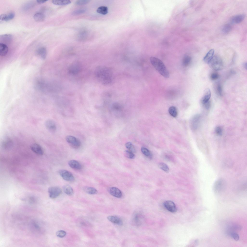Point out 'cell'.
I'll return each instance as SVG.
<instances>
[{
	"label": "cell",
	"instance_id": "obj_1",
	"mask_svg": "<svg viewBox=\"0 0 247 247\" xmlns=\"http://www.w3.org/2000/svg\"><path fill=\"white\" fill-rule=\"evenodd\" d=\"M94 73L96 78L103 85H109L113 82L114 75L108 67L103 66H98L96 68Z\"/></svg>",
	"mask_w": 247,
	"mask_h": 247
},
{
	"label": "cell",
	"instance_id": "obj_2",
	"mask_svg": "<svg viewBox=\"0 0 247 247\" xmlns=\"http://www.w3.org/2000/svg\"><path fill=\"white\" fill-rule=\"evenodd\" d=\"M150 60L152 65L160 75L165 78L169 77V72L161 61L154 57H151Z\"/></svg>",
	"mask_w": 247,
	"mask_h": 247
},
{
	"label": "cell",
	"instance_id": "obj_3",
	"mask_svg": "<svg viewBox=\"0 0 247 247\" xmlns=\"http://www.w3.org/2000/svg\"><path fill=\"white\" fill-rule=\"evenodd\" d=\"M208 64L211 69L215 71L221 70L223 66L222 59L217 55L214 56Z\"/></svg>",
	"mask_w": 247,
	"mask_h": 247
},
{
	"label": "cell",
	"instance_id": "obj_4",
	"mask_svg": "<svg viewBox=\"0 0 247 247\" xmlns=\"http://www.w3.org/2000/svg\"><path fill=\"white\" fill-rule=\"evenodd\" d=\"M226 182L223 178H220L215 182L213 186V190L216 193H219L223 191L226 187Z\"/></svg>",
	"mask_w": 247,
	"mask_h": 247
},
{
	"label": "cell",
	"instance_id": "obj_5",
	"mask_svg": "<svg viewBox=\"0 0 247 247\" xmlns=\"http://www.w3.org/2000/svg\"><path fill=\"white\" fill-rule=\"evenodd\" d=\"M201 116L200 114H196L193 116L190 120V127L194 130H196L198 128L200 123Z\"/></svg>",
	"mask_w": 247,
	"mask_h": 247
},
{
	"label": "cell",
	"instance_id": "obj_6",
	"mask_svg": "<svg viewBox=\"0 0 247 247\" xmlns=\"http://www.w3.org/2000/svg\"><path fill=\"white\" fill-rule=\"evenodd\" d=\"M48 192L49 197L53 199L60 196L62 193V191L61 188L59 187L53 186L48 188Z\"/></svg>",
	"mask_w": 247,
	"mask_h": 247
},
{
	"label": "cell",
	"instance_id": "obj_7",
	"mask_svg": "<svg viewBox=\"0 0 247 247\" xmlns=\"http://www.w3.org/2000/svg\"><path fill=\"white\" fill-rule=\"evenodd\" d=\"M65 139L67 142L74 148H78L81 146V143L80 141L74 136H67L66 137Z\"/></svg>",
	"mask_w": 247,
	"mask_h": 247
},
{
	"label": "cell",
	"instance_id": "obj_8",
	"mask_svg": "<svg viewBox=\"0 0 247 247\" xmlns=\"http://www.w3.org/2000/svg\"><path fill=\"white\" fill-rule=\"evenodd\" d=\"M59 173L65 180L69 182H73L75 180V178L73 174L68 170H61L59 171Z\"/></svg>",
	"mask_w": 247,
	"mask_h": 247
},
{
	"label": "cell",
	"instance_id": "obj_9",
	"mask_svg": "<svg viewBox=\"0 0 247 247\" xmlns=\"http://www.w3.org/2000/svg\"><path fill=\"white\" fill-rule=\"evenodd\" d=\"M81 70L80 64L78 62H75L70 65L68 69L69 74L72 75H75L78 74Z\"/></svg>",
	"mask_w": 247,
	"mask_h": 247
},
{
	"label": "cell",
	"instance_id": "obj_10",
	"mask_svg": "<svg viewBox=\"0 0 247 247\" xmlns=\"http://www.w3.org/2000/svg\"><path fill=\"white\" fill-rule=\"evenodd\" d=\"M211 93L210 89H206L204 91V94L200 100V102L203 105L209 101L211 96Z\"/></svg>",
	"mask_w": 247,
	"mask_h": 247
},
{
	"label": "cell",
	"instance_id": "obj_11",
	"mask_svg": "<svg viewBox=\"0 0 247 247\" xmlns=\"http://www.w3.org/2000/svg\"><path fill=\"white\" fill-rule=\"evenodd\" d=\"M164 204L166 209L170 212L175 213L176 211V206L173 201L170 200L166 201L164 203Z\"/></svg>",
	"mask_w": 247,
	"mask_h": 247
},
{
	"label": "cell",
	"instance_id": "obj_12",
	"mask_svg": "<svg viewBox=\"0 0 247 247\" xmlns=\"http://www.w3.org/2000/svg\"><path fill=\"white\" fill-rule=\"evenodd\" d=\"M46 127L48 130L51 133H54L56 131V126L54 122L51 120H48L45 122Z\"/></svg>",
	"mask_w": 247,
	"mask_h": 247
},
{
	"label": "cell",
	"instance_id": "obj_13",
	"mask_svg": "<svg viewBox=\"0 0 247 247\" xmlns=\"http://www.w3.org/2000/svg\"><path fill=\"white\" fill-rule=\"evenodd\" d=\"M108 191L110 194L116 197L120 198L122 196V193L121 191L117 187H109L108 189Z\"/></svg>",
	"mask_w": 247,
	"mask_h": 247
},
{
	"label": "cell",
	"instance_id": "obj_14",
	"mask_svg": "<svg viewBox=\"0 0 247 247\" xmlns=\"http://www.w3.org/2000/svg\"><path fill=\"white\" fill-rule=\"evenodd\" d=\"M30 148L32 151L37 155H42L43 154L44 152L42 148L38 144H32L31 145Z\"/></svg>",
	"mask_w": 247,
	"mask_h": 247
},
{
	"label": "cell",
	"instance_id": "obj_15",
	"mask_svg": "<svg viewBox=\"0 0 247 247\" xmlns=\"http://www.w3.org/2000/svg\"><path fill=\"white\" fill-rule=\"evenodd\" d=\"M107 218L109 220L115 224L121 225L123 224L122 220L117 216L110 215L108 216Z\"/></svg>",
	"mask_w": 247,
	"mask_h": 247
},
{
	"label": "cell",
	"instance_id": "obj_16",
	"mask_svg": "<svg viewBox=\"0 0 247 247\" xmlns=\"http://www.w3.org/2000/svg\"><path fill=\"white\" fill-rule=\"evenodd\" d=\"M244 18L245 16L244 14H238L232 17L231 19V22L233 24L239 23L241 22Z\"/></svg>",
	"mask_w": 247,
	"mask_h": 247
},
{
	"label": "cell",
	"instance_id": "obj_17",
	"mask_svg": "<svg viewBox=\"0 0 247 247\" xmlns=\"http://www.w3.org/2000/svg\"><path fill=\"white\" fill-rule=\"evenodd\" d=\"M68 164L70 167L74 169L80 170L82 168L81 164L75 160H72L69 161L68 162Z\"/></svg>",
	"mask_w": 247,
	"mask_h": 247
},
{
	"label": "cell",
	"instance_id": "obj_18",
	"mask_svg": "<svg viewBox=\"0 0 247 247\" xmlns=\"http://www.w3.org/2000/svg\"><path fill=\"white\" fill-rule=\"evenodd\" d=\"M12 39V36L10 34H4L0 35V41L4 42V43L6 44V43L9 44L10 43Z\"/></svg>",
	"mask_w": 247,
	"mask_h": 247
},
{
	"label": "cell",
	"instance_id": "obj_19",
	"mask_svg": "<svg viewBox=\"0 0 247 247\" xmlns=\"http://www.w3.org/2000/svg\"><path fill=\"white\" fill-rule=\"evenodd\" d=\"M214 50L213 49H211L209 50L204 57L203 61L205 62L208 63L214 56Z\"/></svg>",
	"mask_w": 247,
	"mask_h": 247
},
{
	"label": "cell",
	"instance_id": "obj_20",
	"mask_svg": "<svg viewBox=\"0 0 247 247\" xmlns=\"http://www.w3.org/2000/svg\"><path fill=\"white\" fill-rule=\"evenodd\" d=\"M36 53L37 55L40 56L42 59H44L47 55V50L45 48L41 47L37 50Z\"/></svg>",
	"mask_w": 247,
	"mask_h": 247
},
{
	"label": "cell",
	"instance_id": "obj_21",
	"mask_svg": "<svg viewBox=\"0 0 247 247\" xmlns=\"http://www.w3.org/2000/svg\"><path fill=\"white\" fill-rule=\"evenodd\" d=\"M13 145V142L9 138H6L2 142V146L3 148L5 149H8L11 148Z\"/></svg>",
	"mask_w": 247,
	"mask_h": 247
},
{
	"label": "cell",
	"instance_id": "obj_22",
	"mask_svg": "<svg viewBox=\"0 0 247 247\" xmlns=\"http://www.w3.org/2000/svg\"><path fill=\"white\" fill-rule=\"evenodd\" d=\"M63 189L64 192L68 195L71 196L74 194L73 190L72 187L68 184L63 186Z\"/></svg>",
	"mask_w": 247,
	"mask_h": 247
},
{
	"label": "cell",
	"instance_id": "obj_23",
	"mask_svg": "<svg viewBox=\"0 0 247 247\" xmlns=\"http://www.w3.org/2000/svg\"><path fill=\"white\" fill-rule=\"evenodd\" d=\"M8 51V48L6 44L2 43H0V55L2 56L6 55Z\"/></svg>",
	"mask_w": 247,
	"mask_h": 247
},
{
	"label": "cell",
	"instance_id": "obj_24",
	"mask_svg": "<svg viewBox=\"0 0 247 247\" xmlns=\"http://www.w3.org/2000/svg\"><path fill=\"white\" fill-rule=\"evenodd\" d=\"M84 191L89 194H94L97 193V191L95 188L90 186H85L83 188Z\"/></svg>",
	"mask_w": 247,
	"mask_h": 247
},
{
	"label": "cell",
	"instance_id": "obj_25",
	"mask_svg": "<svg viewBox=\"0 0 247 247\" xmlns=\"http://www.w3.org/2000/svg\"><path fill=\"white\" fill-rule=\"evenodd\" d=\"M34 18L35 21L40 22L44 21L45 19V17L43 14L38 13L34 15Z\"/></svg>",
	"mask_w": 247,
	"mask_h": 247
},
{
	"label": "cell",
	"instance_id": "obj_26",
	"mask_svg": "<svg viewBox=\"0 0 247 247\" xmlns=\"http://www.w3.org/2000/svg\"><path fill=\"white\" fill-rule=\"evenodd\" d=\"M97 12L100 14L105 15L108 12V7L105 6H101L99 7L97 9Z\"/></svg>",
	"mask_w": 247,
	"mask_h": 247
},
{
	"label": "cell",
	"instance_id": "obj_27",
	"mask_svg": "<svg viewBox=\"0 0 247 247\" xmlns=\"http://www.w3.org/2000/svg\"><path fill=\"white\" fill-rule=\"evenodd\" d=\"M52 3L54 4L58 5H66L69 4L71 3L69 0H53L52 1Z\"/></svg>",
	"mask_w": 247,
	"mask_h": 247
},
{
	"label": "cell",
	"instance_id": "obj_28",
	"mask_svg": "<svg viewBox=\"0 0 247 247\" xmlns=\"http://www.w3.org/2000/svg\"><path fill=\"white\" fill-rule=\"evenodd\" d=\"M168 111L170 114L174 117H176L178 115V111L176 108L174 106L169 107Z\"/></svg>",
	"mask_w": 247,
	"mask_h": 247
},
{
	"label": "cell",
	"instance_id": "obj_29",
	"mask_svg": "<svg viewBox=\"0 0 247 247\" xmlns=\"http://www.w3.org/2000/svg\"><path fill=\"white\" fill-rule=\"evenodd\" d=\"M232 29L231 25L228 24L224 25L222 27V31L224 34H226L230 32Z\"/></svg>",
	"mask_w": 247,
	"mask_h": 247
},
{
	"label": "cell",
	"instance_id": "obj_30",
	"mask_svg": "<svg viewBox=\"0 0 247 247\" xmlns=\"http://www.w3.org/2000/svg\"><path fill=\"white\" fill-rule=\"evenodd\" d=\"M191 61V58L189 56H186L184 58L182 61V64L185 67L188 66Z\"/></svg>",
	"mask_w": 247,
	"mask_h": 247
},
{
	"label": "cell",
	"instance_id": "obj_31",
	"mask_svg": "<svg viewBox=\"0 0 247 247\" xmlns=\"http://www.w3.org/2000/svg\"><path fill=\"white\" fill-rule=\"evenodd\" d=\"M158 167L164 172L166 173L169 172V168L165 164L163 163H158Z\"/></svg>",
	"mask_w": 247,
	"mask_h": 247
},
{
	"label": "cell",
	"instance_id": "obj_32",
	"mask_svg": "<svg viewBox=\"0 0 247 247\" xmlns=\"http://www.w3.org/2000/svg\"><path fill=\"white\" fill-rule=\"evenodd\" d=\"M125 146L129 151L133 153L136 152V149L135 147L130 142H128L126 143L125 144Z\"/></svg>",
	"mask_w": 247,
	"mask_h": 247
},
{
	"label": "cell",
	"instance_id": "obj_33",
	"mask_svg": "<svg viewBox=\"0 0 247 247\" xmlns=\"http://www.w3.org/2000/svg\"><path fill=\"white\" fill-rule=\"evenodd\" d=\"M141 151L142 153L146 157L150 158H151V153L147 149L144 147H142L141 149Z\"/></svg>",
	"mask_w": 247,
	"mask_h": 247
},
{
	"label": "cell",
	"instance_id": "obj_34",
	"mask_svg": "<svg viewBox=\"0 0 247 247\" xmlns=\"http://www.w3.org/2000/svg\"><path fill=\"white\" fill-rule=\"evenodd\" d=\"M124 156L130 159H134L135 157V155L133 152L129 150H125L124 152Z\"/></svg>",
	"mask_w": 247,
	"mask_h": 247
},
{
	"label": "cell",
	"instance_id": "obj_35",
	"mask_svg": "<svg viewBox=\"0 0 247 247\" xmlns=\"http://www.w3.org/2000/svg\"><path fill=\"white\" fill-rule=\"evenodd\" d=\"M86 11L85 8H80L73 11L72 14L73 15H78L84 13Z\"/></svg>",
	"mask_w": 247,
	"mask_h": 247
},
{
	"label": "cell",
	"instance_id": "obj_36",
	"mask_svg": "<svg viewBox=\"0 0 247 247\" xmlns=\"http://www.w3.org/2000/svg\"><path fill=\"white\" fill-rule=\"evenodd\" d=\"M216 90L218 94L220 96L223 95V90L221 85L218 83L217 85Z\"/></svg>",
	"mask_w": 247,
	"mask_h": 247
},
{
	"label": "cell",
	"instance_id": "obj_37",
	"mask_svg": "<svg viewBox=\"0 0 247 247\" xmlns=\"http://www.w3.org/2000/svg\"><path fill=\"white\" fill-rule=\"evenodd\" d=\"M15 15L14 13L13 12H11L7 14H6L5 21H8L12 20L14 18Z\"/></svg>",
	"mask_w": 247,
	"mask_h": 247
},
{
	"label": "cell",
	"instance_id": "obj_38",
	"mask_svg": "<svg viewBox=\"0 0 247 247\" xmlns=\"http://www.w3.org/2000/svg\"><path fill=\"white\" fill-rule=\"evenodd\" d=\"M215 131L217 134L219 136H221L223 134V130L220 126L216 127L215 129Z\"/></svg>",
	"mask_w": 247,
	"mask_h": 247
},
{
	"label": "cell",
	"instance_id": "obj_39",
	"mask_svg": "<svg viewBox=\"0 0 247 247\" xmlns=\"http://www.w3.org/2000/svg\"><path fill=\"white\" fill-rule=\"evenodd\" d=\"M66 232L62 230H59L56 233V236L60 238L64 237L66 235Z\"/></svg>",
	"mask_w": 247,
	"mask_h": 247
},
{
	"label": "cell",
	"instance_id": "obj_40",
	"mask_svg": "<svg viewBox=\"0 0 247 247\" xmlns=\"http://www.w3.org/2000/svg\"><path fill=\"white\" fill-rule=\"evenodd\" d=\"M89 0H77L75 2V4L78 5H83L89 2Z\"/></svg>",
	"mask_w": 247,
	"mask_h": 247
},
{
	"label": "cell",
	"instance_id": "obj_41",
	"mask_svg": "<svg viewBox=\"0 0 247 247\" xmlns=\"http://www.w3.org/2000/svg\"><path fill=\"white\" fill-rule=\"evenodd\" d=\"M230 236L235 240L238 241L239 239V235L237 233L234 232H231L230 233Z\"/></svg>",
	"mask_w": 247,
	"mask_h": 247
},
{
	"label": "cell",
	"instance_id": "obj_42",
	"mask_svg": "<svg viewBox=\"0 0 247 247\" xmlns=\"http://www.w3.org/2000/svg\"><path fill=\"white\" fill-rule=\"evenodd\" d=\"M219 75L216 72L212 73L210 75L211 79L212 80H215L217 79L219 77Z\"/></svg>",
	"mask_w": 247,
	"mask_h": 247
},
{
	"label": "cell",
	"instance_id": "obj_43",
	"mask_svg": "<svg viewBox=\"0 0 247 247\" xmlns=\"http://www.w3.org/2000/svg\"><path fill=\"white\" fill-rule=\"evenodd\" d=\"M140 215L138 214H136L134 216L133 219L134 222L137 224H140Z\"/></svg>",
	"mask_w": 247,
	"mask_h": 247
},
{
	"label": "cell",
	"instance_id": "obj_44",
	"mask_svg": "<svg viewBox=\"0 0 247 247\" xmlns=\"http://www.w3.org/2000/svg\"><path fill=\"white\" fill-rule=\"evenodd\" d=\"M203 106L206 109H209L211 106V102L210 101L204 104Z\"/></svg>",
	"mask_w": 247,
	"mask_h": 247
},
{
	"label": "cell",
	"instance_id": "obj_45",
	"mask_svg": "<svg viewBox=\"0 0 247 247\" xmlns=\"http://www.w3.org/2000/svg\"><path fill=\"white\" fill-rule=\"evenodd\" d=\"M32 4L31 3H28L24 7V10H27L29 9V8L31 7L32 6Z\"/></svg>",
	"mask_w": 247,
	"mask_h": 247
},
{
	"label": "cell",
	"instance_id": "obj_46",
	"mask_svg": "<svg viewBox=\"0 0 247 247\" xmlns=\"http://www.w3.org/2000/svg\"><path fill=\"white\" fill-rule=\"evenodd\" d=\"M6 14H3L0 15V20L1 21H5L6 18Z\"/></svg>",
	"mask_w": 247,
	"mask_h": 247
},
{
	"label": "cell",
	"instance_id": "obj_47",
	"mask_svg": "<svg viewBox=\"0 0 247 247\" xmlns=\"http://www.w3.org/2000/svg\"><path fill=\"white\" fill-rule=\"evenodd\" d=\"M48 0H37L36 1L39 4H42L45 2L47 1Z\"/></svg>",
	"mask_w": 247,
	"mask_h": 247
},
{
	"label": "cell",
	"instance_id": "obj_48",
	"mask_svg": "<svg viewBox=\"0 0 247 247\" xmlns=\"http://www.w3.org/2000/svg\"><path fill=\"white\" fill-rule=\"evenodd\" d=\"M243 67L246 69H247V62H245L243 64Z\"/></svg>",
	"mask_w": 247,
	"mask_h": 247
}]
</instances>
